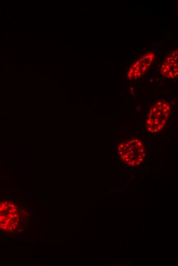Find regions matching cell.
<instances>
[{
    "mask_svg": "<svg viewBox=\"0 0 178 266\" xmlns=\"http://www.w3.org/2000/svg\"><path fill=\"white\" fill-rule=\"evenodd\" d=\"M20 215L14 203L9 201L0 202V229L6 231L16 229L19 225Z\"/></svg>",
    "mask_w": 178,
    "mask_h": 266,
    "instance_id": "obj_3",
    "label": "cell"
},
{
    "mask_svg": "<svg viewBox=\"0 0 178 266\" xmlns=\"http://www.w3.org/2000/svg\"><path fill=\"white\" fill-rule=\"evenodd\" d=\"M154 58V55L151 52L145 54L137 60L130 67L127 74L130 80L140 77L147 70Z\"/></svg>",
    "mask_w": 178,
    "mask_h": 266,
    "instance_id": "obj_4",
    "label": "cell"
},
{
    "mask_svg": "<svg viewBox=\"0 0 178 266\" xmlns=\"http://www.w3.org/2000/svg\"><path fill=\"white\" fill-rule=\"evenodd\" d=\"M118 153L122 161L131 166L141 164L145 157L144 144L139 139H130L121 142L118 147Z\"/></svg>",
    "mask_w": 178,
    "mask_h": 266,
    "instance_id": "obj_1",
    "label": "cell"
},
{
    "mask_svg": "<svg viewBox=\"0 0 178 266\" xmlns=\"http://www.w3.org/2000/svg\"><path fill=\"white\" fill-rule=\"evenodd\" d=\"M170 107L166 101H159L150 108L146 122V128L151 134L161 131L169 120Z\"/></svg>",
    "mask_w": 178,
    "mask_h": 266,
    "instance_id": "obj_2",
    "label": "cell"
},
{
    "mask_svg": "<svg viewBox=\"0 0 178 266\" xmlns=\"http://www.w3.org/2000/svg\"><path fill=\"white\" fill-rule=\"evenodd\" d=\"M177 51L171 53L162 65L161 72L167 78L173 79L177 76Z\"/></svg>",
    "mask_w": 178,
    "mask_h": 266,
    "instance_id": "obj_5",
    "label": "cell"
}]
</instances>
